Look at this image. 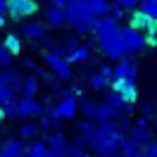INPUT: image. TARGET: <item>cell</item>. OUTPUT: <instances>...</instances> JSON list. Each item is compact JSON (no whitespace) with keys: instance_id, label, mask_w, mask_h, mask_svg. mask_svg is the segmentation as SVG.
<instances>
[{"instance_id":"74e56055","label":"cell","mask_w":157,"mask_h":157,"mask_svg":"<svg viewBox=\"0 0 157 157\" xmlns=\"http://www.w3.org/2000/svg\"><path fill=\"white\" fill-rule=\"evenodd\" d=\"M140 114H143V117H150V114H152V105H150V102L140 105Z\"/></svg>"},{"instance_id":"6da1fadb","label":"cell","mask_w":157,"mask_h":157,"mask_svg":"<svg viewBox=\"0 0 157 157\" xmlns=\"http://www.w3.org/2000/svg\"><path fill=\"white\" fill-rule=\"evenodd\" d=\"M93 36L98 38V45H100L102 55L107 59H114V62H117V59L126 57L124 43H121V26H119V21L109 19V17H98V19H95Z\"/></svg>"},{"instance_id":"4fadbf2b","label":"cell","mask_w":157,"mask_h":157,"mask_svg":"<svg viewBox=\"0 0 157 157\" xmlns=\"http://www.w3.org/2000/svg\"><path fill=\"white\" fill-rule=\"evenodd\" d=\"M109 90H114L119 98L124 100L126 105H131L133 100H138V86L136 81H128V78H121V81H112Z\"/></svg>"},{"instance_id":"8fae6325","label":"cell","mask_w":157,"mask_h":157,"mask_svg":"<svg viewBox=\"0 0 157 157\" xmlns=\"http://www.w3.org/2000/svg\"><path fill=\"white\" fill-rule=\"evenodd\" d=\"M126 136L131 138L138 147H147L152 143V133H150V126H147V119H138L136 124H131Z\"/></svg>"},{"instance_id":"52a82bcc","label":"cell","mask_w":157,"mask_h":157,"mask_svg":"<svg viewBox=\"0 0 157 157\" xmlns=\"http://www.w3.org/2000/svg\"><path fill=\"white\" fill-rule=\"evenodd\" d=\"M121 43H124L126 57H133V55H138V52L145 50V33L131 29L126 24V26H121Z\"/></svg>"},{"instance_id":"9a60e30c","label":"cell","mask_w":157,"mask_h":157,"mask_svg":"<svg viewBox=\"0 0 157 157\" xmlns=\"http://www.w3.org/2000/svg\"><path fill=\"white\" fill-rule=\"evenodd\" d=\"M43 114V105L36 98H19L17 100V117L19 119H33Z\"/></svg>"},{"instance_id":"4316f807","label":"cell","mask_w":157,"mask_h":157,"mask_svg":"<svg viewBox=\"0 0 157 157\" xmlns=\"http://www.w3.org/2000/svg\"><path fill=\"white\" fill-rule=\"evenodd\" d=\"M2 45L10 50L12 55H19V52H21V38L17 36V33H7L5 40H2Z\"/></svg>"},{"instance_id":"f35d334b","label":"cell","mask_w":157,"mask_h":157,"mask_svg":"<svg viewBox=\"0 0 157 157\" xmlns=\"http://www.w3.org/2000/svg\"><path fill=\"white\" fill-rule=\"evenodd\" d=\"M145 155L147 157H157V145H155V143H150V145L145 147Z\"/></svg>"},{"instance_id":"5b68a950","label":"cell","mask_w":157,"mask_h":157,"mask_svg":"<svg viewBox=\"0 0 157 157\" xmlns=\"http://www.w3.org/2000/svg\"><path fill=\"white\" fill-rule=\"evenodd\" d=\"M78 112V98L71 93V90H62L59 93V100L50 107V117L57 119V121H64V119H74Z\"/></svg>"},{"instance_id":"f6af8a7d","label":"cell","mask_w":157,"mask_h":157,"mask_svg":"<svg viewBox=\"0 0 157 157\" xmlns=\"http://www.w3.org/2000/svg\"><path fill=\"white\" fill-rule=\"evenodd\" d=\"M133 157H147V155H145V147H143V150H138V152H136Z\"/></svg>"},{"instance_id":"681fc988","label":"cell","mask_w":157,"mask_h":157,"mask_svg":"<svg viewBox=\"0 0 157 157\" xmlns=\"http://www.w3.org/2000/svg\"><path fill=\"white\" fill-rule=\"evenodd\" d=\"M48 2H50V0H48Z\"/></svg>"},{"instance_id":"ac0fdd59","label":"cell","mask_w":157,"mask_h":157,"mask_svg":"<svg viewBox=\"0 0 157 157\" xmlns=\"http://www.w3.org/2000/svg\"><path fill=\"white\" fill-rule=\"evenodd\" d=\"M26 155V143L21 138H7L0 147V157H24Z\"/></svg>"},{"instance_id":"8992f818","label":"cell","mask_w":157,"mask_h":157,"mask_svg":"<svg viewBox=\"0 0 157 157\" xmlns=\"http://www.w3.org/2000/svg\"><path fill=\"white\" fill-rule=\"evenodd\" d=\"M43 62L48 64V69L52 71V76H57L59 81H71V78H74V64H69L67 57H62L57 50H45Z\"/></svg>"},{"instance_id":"ab89813d","label":"cell","mask_w":157,"mask_h":157,"mask_svg":"<svg viewBox=\"0 0 157 157\" xmlns=\"http://www.w3.org/2000/svg\"><path fill=\"white\" fill-rule=\"evenodd\" d=\"M157 45V36H145V48H155Z\"/></svg>"},{"instance_id":"1f68e13d","label":"cell","mask_w":157,"mask_h":157,"mask_svg":"<svg viewBox=\"0 0 157 157\" xmlns=\"http://www.w3.org/2000/svg\"><path fill=\"white\" fill-rule=\"evenodd\" d=\"M124 7H119V5H114V2H109V12H107V17L109 19H114V21H121V17H124Z\"/></svg>"},{"instance_id":"5bb4252c","label":"cell","mask_w":157,"mask_h":157,"mask_svg":"<svg viewBox=\"0 0 157 157\" xmlns=\"http://www.w3.org/2000/svg\"><path fill=\"white\" fill-rule=\"evenodd\" d=\"M21 36L31 43H40V40L48 36V26L45 21H33V19H26L21 24Z\"/></svg>"},{"instance_id":"7dc6e473","label":"cell","mask_w":157,"mask_h":157,"mask_svg":"<svg viewBox=\"0 0 157 157\" xmlns=\"http://www.w3.org/2000/svg\"><path fill=\"white\" fill-rule=\"evenodd\" d=\"M2 143H5V140H2V136H0V147H2Z\"/></svg>"},{"instance_id":"484cf974","label":"cell","mask_w":157,"mask_h":157,"mask_svg":"<svg viewBox=\"0 0 157 157\" xmlns=\"http://www.w3.org/2000/svg\"><path fill=\"white\" fill-rule=\"evenodd\" d=\"M88 86H90L93 90H109L112 81H107L102 74H98V71H95V74H90V76H88Z\"/></svg>"},{"instance_id":"3957f363","label":"cell","mask_w":157,"mask_h":157,"mask_svg":"<svg viewBox=\"0 0 157 157\" xmlns=\"http://www.w3.org/2000/svg\"><path fill=\"white\" fill-rule=\"evenodd\" d=\"M64 12H67V24L71 26V31H74L76 36H88V33H93L98 17H93L88 12V7H86L81 0H74L71 5H67Z\"/></svg>"},{"instance_id":"7bdbcfd3","label":"cell","mask_w":157,"mask_h":157,"mask_svg":"<svg viewBox=\"0 0 157 157\" xmlns=\"http://www.w3.org/2000/svg\"><path fill=\"white\" fill-rule=\"evenodd\" d=\"M52 5H62V7H67V5H71L74 0H50Z\"/></svg>"},{"instance_id":"cb8c5ba5","label":"cell","mask_w":157,"mask_h":157,"mask_svg":"<svg viewBox=\"0 0 157 157\" xmlns=\"http://www.w3.org/2000/svg\"><path fill=\"white\" fill-rule=\"evenodd\" d=\"M38 133H40V126L36 121H26V124L19 126V138L21 140H33V138H38Z\"/></svg>"},{"instance_id":"60d3db41","label":"cell","mask_w":157,"mask_h":157,"mask_svg":"<svg viewBox=\"0 0 157 157\" xmlns=\"http://www.w3.org/2000/svg\"><path fill=\"white\" fill-rule=\"evenodd\" d=\"M98 157H124L119 150H109V152H102V155H98Z\"/></svg>"},{"instance_id":"b9f144b4","label":"cell","mask_w":157,"mask_h":157,"mask_svg":"<svg viewBox=\"0 0 157 157\" xmlns=\"http://www.w3.org/2000/svg\"><path fill=\"white\" fill-rule=\"evenodd\" d=\"M0 14L7 17V0H0Z\"/></svg>"},{"instance_id":"836d02e7","label":"cell","mask_w":157,"mask_h":157,"mask_svg":"<svg viewBox=\"0 0 157 157\" xmlns=\"http://www.w3.org/2000/svg\"><path fill=\"white\" fill-rule=\"evenodd\" d=\"M2 109H5V117L7 119H14L17 117V100H10L7 105H2Z\"/></svg>"},{"instance_id":"ee69618b","label":"cell","mask_w":157,"mask_h":157,"mask_svg":"<svg viewBox=\"0 0 157 157\" xmlns=\"http://www.w3.org/2000/svg\"><path fill=\"white\" fill-rule=\"evenodd\" d=\"M5 119H7V117H5V109H2V105H0V124H2Z\"/></svg>"},{"instance_id":"e0dca14e","label":"cell","mask_w":157,"mask_h":157,"mask_svg":"<svg viewBox=\"0 0 157 157\" xmlns=\"http://www.w3.org/2000/svg\"><path fill=\"white\" fill-rule=\"evenodd\" d=\"M67 24V12L62 5H52L50 2L45 7V26H52V29H59Z\"/></svg>"},{"instance_id":"4dcf8cb0","label":"cell","mask_w":157,"mask_h":157,"mask_svg":"<svg viewBox=\"0 0 157 157\" xmlns=\"http://www.w3.org/2000/svg\"><path fill=\"white\" fill-rule=\"evenodd\" d=\"M12 55L10 50L5 48V45H0V69H7V67H12Z\"/></svg>"},{"instance_id":"d6986e66","label":"cell","mask_w":157,"mask_h":157,"mask_svg":"<svg viewBox=\"0 0 157 157\" xmlns=\"http://www.w3.org/2000/svg\"><path fill=\"white\" fill-rule=\"evenodd\" d=\"M38 90H40V81L36 76H24V81H21V98H36L38 95Z\"/></svg>"},{"instance_id":"d590c367","label":"cell","mask_w":157,"mask_h":157,"mask_svg":"<svg viewBox=\"0 0 157 157\" xmlns=\"http://www.w3.org/2000/svg\"><path fill=\"white\" fill-rule=\"evenodd\" d=\"M57 124H59L57 119H52L50 114H45V117L40 119V124H38V126H40V128H45V131H50V128H52V126H57Z\"/></svg>"},{"instance_id":"d4e9b609","label":"cell","mask_w":157,"mask_h":157,"mask_svg":"<svg viewBox=\"0 0 157 157\" xmlns=\"http://www.w3.org/2000/svg\"><path fill=\"white\" fill-rule=\"evenodd\" d=\"M64 157H90V152H88V147H86L83 140H74V143H69Z\"/></svg>"},{"instance_id":"f1b7e54d","label":"cell","mask_w":157,"mask_h":157,"mask_svg":"<svg viewBox=\"0 0 157 157\" xmlns=\"http://www.w3.org/2000/svg\"><path fill=\"white\" fill-rule=\"evenodd\" d=\"M105 102H107V105H109L112 109H114V112H121L124 107H128V105H126V102H124L121 98H119V95L114 93V90H109L107 95H105Z\"/></svg>"},{"instance_id":"7c38bea8","label":"cell","mask_w":157,"mask_h":157,"mask_svg":"<svg viewBox=\"0 0 157 157\" xmlns=\"http://www.w3.org/2000/svg\"><path fill=\"white\" fill-rule=\"evenodd\" d=\"M43 140H45V147H48L50 157H64L67 155L69 140H67V136H64L62 131H50Z\"/></svg>"},{"instance_id":"ffe728a7","label":"cell","mask_w":157,"mask_h":157,"mask_svg":"<svg viewBox=\"0 0 157 157\" xmlns=\"http://www.w3.org/2000/svg\"><path fill=\"white\" fill-rule=\"evenodd\" d=\"M81 2L88 7L93 17H107L109 12V0H81Z\"/></svg>"},{"instance_id":"d6a6232c","label":"cell","mask_w":157,"mask_h":157,"mask_svg":"<svg viewBox=\"0 0 157 157\" xmlns=\"http://www.w3.org/2000/svg\"><path fill=\"white\" fill-rule=\"evenodd\" d=\"M10 100H14V93H12V90L0 81V105H7Z\"/></svg>"},{"instance_id":"2e32d148","label":"cell","mask_w":157,"mask_h":157,"mask_svg":"<svg viewBox=\"0 0 157 157\" xmlns=\"http://www.w3.org/2000/svg\"><path fill=\"white\" fill-rule=\"evenodd\" d=\"M0 81L7 86V88L17 95L21 88V81H24V74H21L19 69H14V67H7V69H0Z\"/></svg>"},{"instance_id":"c3c4849f","label":"cell","mask_w":157,"mask_h":157,"mask_svg":"<svg viewBox=\"0 0 157 157\" xmlns=\"http://www.w3.org/2000/svg\"><path fill=\"white\" fill-rule=\"evenodd\" d=\"M0 45H2V43H0Z\"/></svg>"},{"instance_id":"7a4b0ae2","label":"cell","mask_w":157,"mask_h":157,"mask_svg":"<svg viewBox=\"0 0 157 157\" xmlns=\"http://www.w3.org/2000/svg\"><path fill=\"white\" fill-rule=\"evenodd\" d=\"M124 136L126 133L119 128L117 119L114 121H105V124H95V131H93V138L88 140V145L98 155H102V152H109V150H119Z\"/></svg>"},{"instance_id":"7402d4cb","label":"cell","mask_w":157,"mask_h":157,"mask_svg":"<svg viewBox=\"0 0 157 157\" xmlns=\"http://www.w3.org/2000/svg\"><path fill=\"white\" fill-rule=\"evenodd\" d=\"M93 131H95V124H93L90 119H78V121H76V133H78V140L88 143L90 138H93Z\"/></svg>"},{"instance_id":"30bf717a","label":"cell","mask_w":157,"mask_h":157,"mask_svg":"<svg viewBox=\"0 0 157 157\" xmlns=\"http://www.w3.org/2000/svg\"><path fill=\"white\" fill-rule=\"evenodd\" d=\"M128 26L136 29V31H140V33H145V36H157V21L150 19L147 14H143L138 7L131 12V17H128Z\"/></svg>"},{"instance_id":"bcb514c9","label":"cell","mask_w":157,"mask_h":157,"mask_svg":"<svg viewBox=\"0 0 157 157\" xmlns=\"http://www.w3.org/2000/svg\"><path fill=\"white\" fill-rule=\"evenodd\" d=\"M5 19H7V17H2V14H0V31L5 29Z\"/></svg>"},{"instance_id":"ba28073f","label":"cell","mask_w":157,"mask_h":157,"mask_svg":"<svg viewBox=\"0 0 157 157\" xmlns=\"http://www.w3.org/2000/svg\"><path fill=\"white\" fill-rule=\"evenodd\" d=\"M38 12L36 0H7V17L12 21H26Z\"/></svg>"},{"instance_id":"44dd1931","label":"cell","mask_w":157,"mask_h":157,"mask_svg":"<svg viewBox=\"0 0 157 157\" xmlns=\"http://www.w3.org/2000/svg\"><path fill=\"white\" fill-rule=\"evenodd\" d=\"M90 59V45H86V43H78L76 50L69 55V64H83V62H88Z\"/></svg>"},{"instance_id":"277c9868","label":"cell","mask_w":157,"mask_h":157,"mask_svg":"<svg viewBox=\"0 0 157 157\" xmlns=\"http://www.w3.org/2000/svg\"><path fill=\"white\" fill-rule=\"evenodd\" d=\"M78 109H81L83 119H90L93 124L114 121V119L119 117V112H114V109L109 107L105 100H98V102H90V100H86V102H81V105H78Z\"/></svg>"},{"instance_id":"83f0119b","label":"cell","mask_w":157,"mask_h":157,"mask_svg":"<svg viewBox=\"0 0 157 157\" xmlns=\"http://www.w3.org/2000/svg\"><path fill=\"white\" fill-rule=\"evenodd\" d=\"M138 10L143 12V14H147L150 19L157 21V0H140L138 2Z\"/></svg>"},{"instance_id":"e575fe53","label":"cell","mask_w":157,"mask_h":157,"mask_svg":"<svg viewBox=\"0 0 157 157\" xmlns=\"http://www.w3.org/2000/svg\"><path fill=\"white\" fill-rule=\"evenodd\" d=\"M112 2H114V5H119V7H124V10H136L140 0H112Z\"/></svg>"},{"instance_id":"603a6c76","label":"cell","mask_w":157,"mask_h":157,"mask_svg":"<svg viewBox=\"0 0 157 157\" xmlns=\"http://www.w3.org/2000/svg\"><path fill=\"white\" fill-rule=\"evenodd\" d=\"M24 157H50L48 147H45V140H31L26 145V155Z\"/></svg>"},{"instance_id":"f546056e","label":"cell","mask_w":157,"mask_h":157,"mask_svg":"<svg viewBox=\"0 0 157 157\" xmlns=\"http://www.w3.org/2000/svg\"><path fill=\"white\" fill-rule=\"evenodd\" d=\"M76 45H78L76 40H71V38H69V40H64V43H62V45L57 48V52L62 55V57H67V59H69V55H71V52L76 50Z\"/></svg>"},{"instance_id":"8d00e7d4","label":"cell","mask_w":157,"mask_h":157,"mask_svg":"<svg viewBox=\"0 0 157 157\" xmlns=\"http://www.w3.org/2000/svg\"><path fill=\"white\" fill-rule=\"evenodd\" d=\"M98 74H102V76L107 78V81H112V67H109V64H102Z\"/></svg>"},{"instance_id":"9c48e42d","label":"cell","mask_w":157,"mask_h":157,"mask_svg":"<svg viewBox=\"0 0 157 157\" xmlns=\"http://www.w3.org/2000/svg\"><path fill=\"white\" fill-rule=\"evenodd\" d=\"M136 74H138V64L133 57H121L112 67V81H121V78L136 81Z\"/></svg>"}]
</instances>
